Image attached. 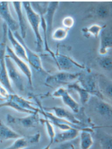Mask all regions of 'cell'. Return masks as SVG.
Masks as SVG:
<instances>
[{
	"mask_svg": "<svg viewBox=\"0 0 112 149\" xmlns=\"http://www.w3.org/2000/svg\"><path fill=\"white\" fill-rule=\"evenodd\" d=\"M68 88L69 90H74L76 92H78L79 97H80L81 103H82L83 105H85L87 103L89 102V100H90L91 94L85 89L83 88L78 81L75 83H72V84H69L68 85Z\"/></svg>",
	"mask_w": 112,
	"mask_h": 149,
	"instance_id": "cell-23",
	"label": "cell"
},
{
	"mask_svg": "<svg viewBox=\"0 0 112 149\" xmlns=\"http://www.w3.org/2000/svg\"><path fill=\"white\" fill-rule=\"evenodd\" d=\"M78 82L83 88L88 91L90 94L96 96L99 99L103 100L104 96L101 93L98 88V83H97L96 75L89 72H80L78 77Z\"/></svg>",
	"mask_w": 112,
	"mask_h": 149,
	"instance_id": "cell-3",
	"label": "cell"
},
{
	"mask_svg": "<svg viewBox=\"0 0 112 149\" xmlns=\"http://www.w3.org/2000/svg\"><path fill=\"white\" fill-rule=\"evenodd\" d=\"M20 137L21 135L11 130L2 120H0V141L8 139H16Z\"/></svg>",
	"mask_w": 112,
	"mask_h": 149,
	"instance_id": "cell-22",
	"label": "cell"
},
{
	"mask_svg": "<svg viewBox=\"0 0 112 149\" xmlns=\"http://www.w3.org/2000/svg\"><path fill=\"white\" fill-rule=\"evenodd\" d=\"M105 28H106V24L104 26L98 25V24H93V25H91L89 28H83L82 31L83 33V35L85 37L89 38L90 37H94L95 38H98L101 31Z\"/></svg>",
	"mask_w": 112,
	"mask_h": 149,
	"instance_id": "cell-24",
	"label": "cell"
},
{
	"mask_svg": "<svg viewBox=\"0 0 112 149\" xmlns=\"http://www.w3.org/2000/svg\"><path fill=\"white\" fill-rule=\"evenodd\" d=\"M7 122L8 123L19 124L23 127L33 128L36 127L40 122V118L38 113L31 114V116L23 118H17L12 116V115H7Z\"/></svg>",
	"mask_w": 112,
	"mask_h": 149,
	"instance_id": "cell-9",
	"label": "cell"
},
{
	"mask_svg": "<svg viewBox=\"0 0 112 149\" xmlns=\"http://www.w3.org/2000/svg\"><path fill=\"white\" fill-rule=\"evenodd\" d=\"M68 32L69 30L66 29V28H58L53 31V34H52V37L53 40H63L67 37L68 35Z\"/></svg>",
	"mask_w": 112,
	"mask_h": 149,
	"instance_id": "cell-27",
	"label": "cell"
},
{
	"mask_svg": "<svg viewBox=\"0 0 112 149\" xmlns=\"http://www.w3.org/2000/svg\"><path fill=\"white\" fill-rule=\"evenodd\" d=\"M0 18L4 20V22L7 24L8 29L12 32H15L19 28V24L12 18L9 12L8 2H0Z\"/></svg>",
	"mask_w": 112,
	"mask_h": 149,
	"instance_id": "cell-11",
	"label": "cell"
},
{
	"mask_svg": "<svg viewBox=\"0 0 112 149\" xmlns=\"http://www.w3.org/2000/svg\"><path fill=\"white\" fill-rule=\"evenodd\" d=\"M75 21L74 18L71 16H67V17H65L63 18V22H62V24H63V26L66 29L69 30L73 25H74Z\"/></svg>",
	"mask_w": 112,
	"mask_h": 149,
	"instance_id": "cell-32",
	"label": "cell"
},
{
	"mask_svg": "<svg viewBox=\"0 0 112 149\" xmlns=\"http://www.w3.org/2000/svg\"><path fill=\"white\" fill-rule=\"evenodd\" d=\"M12 5L14 6L15 11L18 18V24H19V28L21 29V37L24 39L26 37V33H27V24H26L24 15L22 12V2H13Z\"/></svg>",
	"mask_w": 112,
	"mask_h": 149,
	"instance_id": "cell-17",
	"label": "cell"
},
{
	"mask_svg": "<svg viewBox=\"0 0 112 149\" xmlns=\"http://www.w3.org/2000/svg\"><path fill=\"white\" fill-rule=\"evenodd\" d=\"M72 139L69 141H64V143H62L60 146L57 148H61V149H74V148H79V139L75 140Z\"/></svg>",
	"mask_w": 112,
	"mask_h": 149,
	"instance_id": "cell-30",
	"label": "cell"
},
{
	"mask_svg": "<svg viewBox=\"0 0 112 149\" xmlns=\"http://www.w3.org/2000/svg\"><path fill=\"white\" fill-rule=\"evenodd\" d=\"M55 62L60 70L64 71V72H68L75 67L80 68V69H85L84 65L76 63L73 59H71L70 57L59 54V53L55 54Z\"/></svg>",
	"mask_w": 112,
	"mask_h": 149,
	"instance_id": "cell-12",
	"label": "cell"
},
{
	"mask_svg": "<svg viewBox=\"0 0 112 149\" xmlns=\"http://www.w3.org/2000/svg\"><path fill=\"white\" fill-rule=\"evenodd\" d=\"M7 37L9 40V41L12 43V47L14 48V50L16 55L20 57L21 59H23L24 61H25L26 63H28V58H27V55H26L25 49L24 48L23 46L22 45V43L18 41V40L15 37L14 34L12 33V31L11 30H8V34H7Z\"/></svg>",
	"mask_w": 112,
	"mask_h": 149,
	"instance_id": "cell-16",
	"label": "cell"
},
{
	"mask_svg": "<svg viewBox=\"0 0 112 149\" xmlns=\"http://www.w3.org/2000/svg\"><path fill=\"white\" fill-rule=\"evenodd\" d=\"M99 135V141L103 148H111V137L105 133H101Z\"/></svg>",
	"mask_w": 112,
	"mask_h": 149,
	"instance_id": "cell-31",
	"label": "cell"
},
{
	"mask_svg": "<svg viewBox=\"0 0 112 149\" xmlns=\"http://www.w3.org/2000/svg\"><path fill=\"white\" fill-rule=\"evenodd\" d=\"M41 134L37 132L34 135H27L25 137H20L16 139L15 141L12 145H11L8 149H22L31 146L32 145L37 144L39 142Z\"/></svg>",
	"mask_w": 112,
	"mask_h": 149,
	"instance_id": "cell-13",
	"label": "cell"
},
{
	"mask_svg": "<svg viewBox=\"0 0 112 149\" xmlns=\"http://www.w3.org/2000/svg\"><path fill=\"white\" fill-rule=\"evenodd\" d=\"M101 40L100 47L98 49V53L101 56H105L108 53V49L112 47V37L111 31L106 29H103L100 33Z\"/></svg>",
	"mask_w": 112,
	"mask_h": 149,
	"instance_id": "cell-14",
	"label": "cell"
},
{
	"mask_svg": "<svg viewBox=\"0 0 112 149\" xmlns=\"http://www.w3.org/2000/svg\"><path fill=\"white\" fill-rule=\"evenodd\" d=\"M8 95H9V93H8V91L6 90L4 87L0 84V96L2 97L3 99H6V100L8 98Z\"/></svg>",
	"mask_w": 112,
	"mask_h": 149,
	"instance_id": "cell-33",
	"label": "cell"
},
{
	"mask_svg": "<svg viewBox=\"0 0 112 149\" xmlns=\"http://www.w3.org/2000/svg\"><path fill=\"white\" fill-rule=\"evenodd\" d=\"M98 64L102 68H103L105 70L111 71V70L112 63H111V56H102L100 58L98 59Z\"/></svg>",
	"mask_w": 112,
	"mask_h": 149,
	"instance_id": "cell-28",
	"label": "cell"
},
{
	"mask_svg": "<svg viewBox=\"0 0 112 149\" xmlns=\"http://www.w3.org/2000/svg\"><path fill=\"white\" fill-rule=\"evenodd\" d=\"M43 110H47V111H50V110H53L55 113V116H57V117L63 118V119H65V120H68L72 123L75 124V125H77V126H79L81 127L85 128L87 127L85 123H83V122H81L80 120H78L76 116L73 113H71L69 110H66L63 107H43L42 108Z\"/></svg>",
	"mask_w": 112,
	"mask_h": 149,
	"instance_id": "cell-10",
	"label": "cell"
},
{
	"mask_svg": "<svg viewBox=\"0 0 112 149\" xmlns=\"http://www.w3.org/2000/svg\"><path fill=\"white\" fill-rule=\"evenodd\" d=\"M22 5L24 6V8L25 10L26 15L28 18V22L31 24L32 30H33L34 33L36 37V52L41 53L43 50V41L42 39V37L40 33L39 27L41 26V17L37 12L33 9V8L31 6L30 2H22Z\"/></svg>",
	"mask_w": 112,
	"mask_h": 149,
	"instance_id": "cell-2",
	"label": "cell"
},
{
	"mask_svg": "<svg viewBox=\"0 0 112 149\" xmlns=\"http://www.w3.org/2000/svg\"><path fill=\"white\" fill-rule=\"evenodd\" d=\"M96 79L98 83V88L100 90L101 93L103 95L108 96V97L111 98V82L106 77L103 76L102 74H97Z\"/></svg>",
	"mask_w": 112,
	"mask_h": 149,
	"instance_id": "cell-18",
	"label": "cell"
},
{
	"mask_svg": "<svg viewBox=\"0 0 112 149\" xmlns=\"http://www.w3.org/2000/svg\"><path fill=\"white\" fill-rule=\"evenodd\" d=\"M5 59H6V69H7V72L10 81L11 83L12 82V84H14V86L18 90L22 91L24 89V76L21 74L11 58L6 55Z\"/></svg>",
	"mask_w": 112,
	"mask_h": 149,
	"instance_id": "cell-4",
	"label": "cell"
},
{
	"mask_svg": "<svg viewBox=\"0 0 112 149\" xmlns=\"http://www.w3.org/2000/svg\"><path fill=\"white\" fill-rule=\"evenodd\" d=\"M79 74L80 72L70 73L68 72L61 71L56 74L48 75L46 79L45 84L47 85H52V84H59L67 82V81H70L78 79Z\"/></svg>",
	"mask_w": 112,
	"mask_h": 149,
	"instance_id": "cell-7",
	"label": "cell"
},
{
	"mask_svg": "<svg viewBox=\"0 0 112 149\" xmlns=\"http://www.w3.org/2000/svg\"><path fill=\"white\" fill-rule=\"evenodd\" d=\"M8 28L6 23H3V41L0 43V84L8 91L9 94H15L12 88V83L8 78L7 69L6 65V37L8 34Z\"/></svg>",
	"mask_w": 112,
	"mask_h": 149,
	"instance_id": "cell-1",
	"label": "cell"
},
{
	"mask_svg": "<svg viewBox=\"0 0 112 149\" xmlns=\"http://www.w3.org/2000/svg\"><path fill=\"white\" fill-rule=\"evenodd\" d=\"M79 135V130L72 128L70 130L63 131L61 133L56 134L54 140H53V144L54 143H62L64 141H69V140L74 139L78 137Z\"/></svg>",
	"mask_w": 112,
	"mask_h": 149,
	"instance_id": "cell-19",
	"label": "cell"
},
{
	"mask_svg": "<svg viewBox=\"0 0 112 149\" xmlns=\"http://www.w3.org/2000/svg\"><path fill=\"white\" fill-rule=\"evenodd\" d=\"M40 122L44 124L46 126V129H47V134H48V136L50 137V141L49 145H47L45 148H50V146L53 144V140H54V137H55L56 135L55 130H54V127H53V125L52 124L51 122L48 119H47V118H45L44 120H43V119H40Z\"/></svg>",
	"mask_w": 112,
	"mask_h": 149,
	"instance_id": "cell-26",
	"label": "cell"
},
{
	"mask_svg": "<svg viewBox=\"0 0 112 149\" xmlns=\"http://www.w3.org/2000/svg\"></svg>",
	"mask_w": 112,
	"mask_h": 149,
	"instance_id": "cell-36",
	"label": "cell"
},
{
	"mask_svg": "<svg viewBox=\"0 0 112 149\" xmlns=\"http://www.w3.org/2000/svg\"><path fill=\"white\" fill-rule=\"evenodd\" d=\"M95 15L98 18L103 19V18H108L110 15V10L108 6H104V5H101L97 8Z\"/></svg>",
	"mask_w": 112,
	"mask_h": 149,
	"instance_id": "cell-29",
	"label": "cell"
},
{
	"mask_svg": "<svg viewBox=\"0 0 112 149\" xmlns=\"http://www.w3.org/2000/svg\"><path fill=\"white\" fill-rule=\"evenodd\" d=\"M59 2H49L48 6H47V11L45 14L43 15V18L45 20L46 24H47V33L50 34L53 29V17L57 11L58 6H59Z\"/></svg>",
	"mask_w": 112,
	"mask_h": 149,
	"instance_id": "cell-15",
	"label": "cell"
},
{
	"mask_svg": "<svg viewBox=\"0 0 112 149\" xmlns=\"http://www.w3.org/2000/svg\"><path fill=\"white\" fill-rule=\"evenodd\" d=\"M6 55L9 57V58H11L12 59V61L15 63V64L18 67V69L22 71V73L25 75L26 79H28V84L30 85V87L32 88H32V70H31L30 67L28 65V64L26 63L25 61H24L23 59H22L20 57H18V56L16 55L15 52L8 45H6Z\"/></svg>",
	"mask_w": 112,
	"mask_h": 149,
	"instance_id": "cell-6",
	"label": "cell"
},
{
	"mask_svg": "<svg viewBox=\"0 0 112 149\" xmlns=\"http://www.w3.org/2000/svg\"><path fill=\"white\" fill-rule=\"evenodd\" d=\"M94 107L95 111L103 117H105L107 119L111 117V106L108 103L104 102L102 99L94 100Z\"/></svg>",
	"mask_w": 112,
	"mask_h": 149,
	"instance_id": "cell-20",
	"label": "cell"
},
{
	"mask_svg": "<svg viewBox=\"0 0 112 149\" xmlns=\"http://www.w3.org/2000/svg\"><path fill=\"white\" fill-rule=\"evenodd\" d=\"M51 96L54 97L62 98L64 104L66 105L67 107H69L75 113H79V111H80L81 109L79 107V104L70 96L69 91L63 87H60L56 91H54L51 94Z\"/></svg>",
	"mask_w": 112,
	"mask_h": 149,
	"instance_id": "cell-8",
	"label": "cell"
},
{
	"mask_svg": "<svg viewBox=\"0 0 112 149\" xmlns=\"http://www.w3.org/2000/svg\"><path fill=\"white\" fill-rule=\"evenodd\" d=\"M0 100H4V99H3V98H0Z\"/></svg>",
	"mask_w": 112,
	"mask_h": 149,
	"instance_id": "cell-34",
	"label": "cell"
},
{
	"mask_svg": "<svg viewBox=\"0 0 112 149\" xmlns=\"http://www.w3.org/2000/svg\"><path fill=\"white\" fill-rule=\"evenodd\" d=\"M14 36L16 39L18 40L20 43H22V45L23 46L24 49H25L26 52V55H27V58H28V63H29V64L31 65V66L34 69H35L37 72H41L43 74H49L47 72H46L44 70V69L42 66L41 64V58L37 53H34L28 48V47L27 46V44L25 43L24 39L21 37L19 33H18V31L14 32Z\"/></svg>",
	"mask_w": 112,
	"mask_h": 149,
	"instance_id": "cell-5",
	"label": "cell"
},
{
	"mask_svg": "<svg viewBox=\"0 0 112 149\" xmlns=\"http://www.w3.org/2000/svg\"><path fill=\"white\" fill-rule=\"evenodd\" d=\"M7 99H10V100H13V101L17 103L18 105H20L22 107L27 109V110H32V111L36 112V113H39L40 110H41V109H38V108L34 107V104H33L31 101L25 100V99H24L23 97L18 96V95L15 94H9Z\"/></svg>",
	"mask_w": 112,
	"mask_h": 149,
	"instance_id": "cell-21",
	"label": "cell"
},
{
	"mask_svg": "<svg viewBox=\"0 0 112 149\" xmlns=\"http://www.w3.org/2000/svg\"><path fill=\"white\" fill-rule=\"evenodd\" d=\"M80 145H79V148L81 149H89L92 147L93 145V139L91 135L90 132H88L86 130H83L81 131L80 133Z\"/></svg>",
	"mask_w": 112,
	"mask_h": 149,
	"instance_id": "cell-25",
	"label": "cell"
},
{
	"mask_svg": "<svg viewBox=\"0 0 112 149\" xmlns=\"http://www.w3.org/2000/svg\"><path fill=\"white\" fill-rule=\"evenodd\" d=\"M0 69H1V68H0Z\"/></svg>",
	"mask_w": 112,
	"mask_h": 149,
	"instance_id": "cell-35",
	"label": "cell"
}]
</instances>
